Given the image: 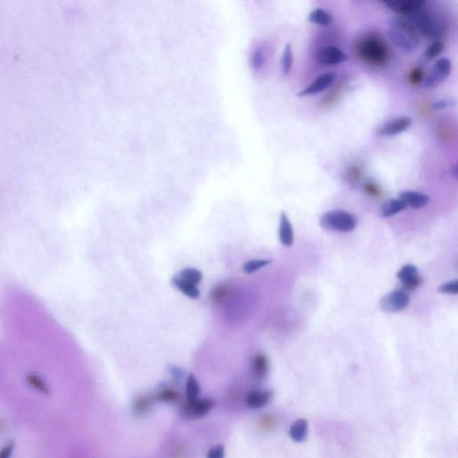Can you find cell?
<instances>
[{"instance_id":"33","label":"cell","mask_w":458,"mask_h":458,"mask_svg":"<svg viewBox=\"0 0 458 458\" xmlns=\"http://www.w3.org/2000/svg\"><path fill=\"white\" fill-rule=\"evenodd\" d=\"M264 63V55L262 51H256L253 53L252 57V65L255 69H259L262 67V65Z\"/></svg>"},{"instance_id":"2","label":"cell","mask_w":458,"mask_h":458,"mask_svg":"<svg viewBox=\"0 0 458 458\" xmlns=\"http://www.w3.org/2000/svg\"><path fill=\"white\" fill-rule=\"evenodd\" d=\"M321 228L326 230L347 233L357 226L356 217L344 210H332L324 214L320 221Z\"/></svg>"},{"instance_id":"13","label":"cell","mask_w":458,"mask_h":458,"mask_svg":"<svg viewBox=\"0 0 458 458\" xmlns=\"http://www.w3.org/2000/svg\"><path fill=\"white\" fill-rule=\"evenodd\" d=\"M279 239L285 246H291L294 241V232L292 225L286 213H281L279 225Z\"/></svg>"},{"instance_id":"19","label":"cell","mask_w":458,"mask_h":458,"mask_svg":"<svg viewBox=\"0 0 458 458\" xmlns=\"http://www.w3.org/2000/svg\"><path fill=\"white\" fill-rule=\"evenodd\" d=\"M333 17L328 12L321 8L313 11L309 15V21L321 26H327L332 23Z\"/></svg>"},{"instance_id":"11","label":"cell","mask_w":458,"mask_h":458,"mask_svg":"<svg viewBox=\"0 0 458 458\" xmlns=\"http://www.w3.org/2000/svg\"><path fill=\"white\" fill-rule=\"evenodd\" d=\"M399 199L407 206H410L413 209H422L430 201V197L428 195L414 191H405L400 193Z\"/></svg>"},{"instance_id":"17","label":"cell","mask_w":458,"mask_h":458,"mask_svg":"<svg viewBox=\"0 0 458 458\" xmlns=\"http://www.w3.org/2000/svg\"><path fill=\"white\" fill-rule=\"evenodd\" d=\"M407 205L403 203L400 199H391V200H387L380 209L381 216L383 217H389L394 216L396 214L399 213L401 211H403Z\"/></svg>"},{"instance_id":"32","label":"cell","mask_w":458,"mask_h":458,"mask_svg":"<svg viewBox=\"0 0 458 458\" xmlns=\"http://www.w3.org/2000/svg\"><path fill=\"white\" fill-rule=\"evenodd\" d=\"M14 441H9L0 449V458H11L14 449Z\"/></svg>"},{"instance_id":"25","label":"cell","mask_w":458,"mask_h":458,"mask_svg":"<svg viewBox=\"0 0 458 458\" xmlns=\"http://www.w3.org/2000/svg\"><path fill=\"white\" fill-rule=\"evenodd\" d=\"M281 64H282L283 72L285 75H287L289 72L290 69L292 67V64H293V52H292V48L289 44H287L285 47V49L283 52Z\"/></svg>"},{"instance_id":"8","label":"cell","mask_w":458,"mask_h":458,"mask_svg":"<svg viewBox=\"0 0 458 458\" xmlns=\"http://www.w3.org/2000/svg\"><path fill=\"white\" fill-rule=\"evenodd\" d=\"M335 79H336V76L334 74H332V72L323 74L317 77L314 82L310 83L309 86L306 87L303 90H301L297 94V96H310V95H314V94H318L321 91H324L332 85V83H334Z\"/></svg>"},{"instance_id":"21","label":"cell","mask_w":458,"mask_h":458,"mask_svg":"<svg viewBox=\"0 0 458 458\" xmlns=\"http://www.w3.org/2000/svg\"><path fill=\"white\" fill-rule=\"evenodd\" d=\"M200 391V386L195 376L191 373L186 380V396L188 401L197 399Z\"/></svg>"},{"instance_id":"24","label":"cell","mask_w":458,"mask_h":458,"mask_svg":"<svg viewBox=\"0 0 458 458\" xmlns=\"http://www.w3.org/2000/svg\"><path fill=\"white\" fill-rule=\"evenodd\" d=\"M443 48H444V46H443V43L441 41L433 42L430 47H428L426 48V50L424 52V59L427 60V61L434 59L435 58H437V56L441 54L442 50H443Z\"/></svg>"},{"instance_id":"37","label":"cell","mask_w":458,"mask_h":458,"mask_svg":"<svg viewBox=\"0 0 458 458\" xmlns=\"http://www.w3.org/2000/svg\"><path fill=\"white\" fill-rule=\"evenodd\" d=\"M5 423H4L3 420H0V434H1V432L4 431V429H5Z\"/></svg>"},{"instance_id":"23","label":"cell","mask_w":458,"mask_h":458,"mask_svg":"<svg viewBox=\"0 0 458 458\" xmlns=\"http://www.w3.org/2000/svg\"><path fill=\"white\" fill-rule=\"evenodd\" d=\"M228 295H229V289H228V286L221 285V286H217V287L212 289L210 293V298L212 299L214 303H221L226 301V299L228 298Z\"/></svg>"},{"instance_id":"18","label":"cell","mask_w":458,"mask_h":458,"mask_svg":"<svg viewBox=\"0 0 458 458\" xmlns=\"http://www.w3.org/2000/svg\"><path fill=\"white\" fill-rule=\"evenodd\" d=\"M176 277L195 286H198L204 278L201 271L195 268H186L182 269L176 274Z\"/></svg>"},{"instance_id":"9","label":"cell","mask_w":458,"mask_h":458,"mask_svg":"<svg viewBox=\"0 0 458 458\" xmlns=\"http://www.w3.org/2000/svg\"><path fill=\"white\" fill-rule=\"evenodd\" d=\"M383 3L391 10L407 15L420 10L424 5V1L416 0H386L383 1Z\"/></svg>"},{"instance_id":"31","label":"cell","mask_w":458,"mask_h":458,"mask_svg":"<svg viewBox=\"0 0 458 458\" xmlns=\"http://www.w3.org/2000/svg\"><path fill=\"white\" fill-rule=\"evenodd\" d=\"M207 458H225V448L222 445H217L210 448Z\"/></svg>"},{"instance_id":"26","label":"cell","mask_w":458,"mask_h":458,"mask_svg":"<svg viewBox=\"0 0 458 458\" xmlns=\"http://www.w3.org/2000/svg\"><path fill=\"white\" fill-rule=\"evenodd\" d=\"M416 276H418V269L415 266L406 265L400 269L397 278L401 280V282L404 283L413 279Z\"/></svg>"},{"instance_id":"27","label":"cell","mask_w":458,"mask_h":458,"mask_svg":"<svg viewBox=\"0 0 458 458\" xmlns=\"http://www.w3.org/2000/svg\"><path fill=\"white\" fill-rule=\"evenodd\" d=\"M180 395L179 393L177 392L176 390H173V389H166V390H163L162 391L157 395V399L159 400V401H162V402H166V403H168V402H175L176 400L179 399Z\"/></svg>"},{"instance_id":"28","label":"cell","mask_w":458,"mask_h":458,"mask_svg":"<svg viewBox=\"0 0 458 458\" xmlns=\"http://www.w3.org/2000/svg\"><path fill=\"white\" fill-rule=\"evenodd\" d=\"M152 401L148 397H141L135 404L134 411L136 414H143L151 408Z\"/></svg>"},{"instance_id":"36","label":"cell","mask_w":458,"mask_h":458,"mask_svg":"<svg viewBox=\"0 0 458 458\" xmlns=\"http://www.w3.org/2000/svg\"><path fill=\"white\" fill-rule=\"evenodd\" d=\"M452 174H453V176L455 178H457V167L455 166L453 169H452Z\"/></svg>"},{"instance_id":"4","label":"cell","mask_w":458,"mask_h":458,"mask_svg":"<svg viewBox=\"0 0 458 458\" xmlns=\"http://www.w3.org/2000/svg\"><path fill=\"white\" fill-rule=\"evenodd\" d=\"M215 407V401L211 398H204L187 401L184 404L181 409L180 414L185 419H199L206 415L213 407Z\"/></svg>"},{"instance_id":"30","label":"cell","mask_w":458,"mask_h":458,"mask_svg":"<svg viewBox=\"0 0 458 458\" xmlns=\"http://www.w3.org/2000/svg\"><path fill=\"white\" fill-rule=\"evenodd\" d=\"M420 284H422V279H420L419 276L414 277L413 279L408 280L407 282L402 283L403 290L406 291V292L407 291H413V290L416 289V288H418V286H420Z\"/></svg>"},{"instance_id":"20","label":"cell","mask_w":458,"mask_h":458,"mask_svg":"<svg viewBox=\"0 0 458 458\" xmlns=\"http://www.w3.org/2000/svg\"><path fill=\"white\" fill-rule=\"evenodd\" d=\"M26 381L28 384L33 388L34 390H38L42 394L48 395L50 393L49 388L48 384L45 382V380L42 379L41 376L36 374V373H29L26 376Z\"/></svg>"},{"instance_id":"16","label":"cell","mask_w":458,"mask_h":458,"mask_svg":"<svg viewBox=\"0 0 458 458\" xmlns=\"http://www.w3.org/2000/svg\"><path fill=\"white\" fill-rule=\"evenodd\" d=\"M307 433H308V423L304 419L296 420L290 427V437L297 443L305 441Z\"/></svg>"},{"instance_id":"14","label":"cell","mask_w":458,"mask_h":458,"mask_svg":"<svg viewBox=\"0 0 458 458\" xmlns=\"http://www.w3.org/2000/svg\"><path fill=\"white\" fill-rule=\"evenodd\" d=\"M172 285L176 289L183 293L185 296L189 297L191 299L196 300L200 297V292L198 286L190 283L186 282L182 279H178L177 277H174L172 279Z\"/></svg>"},{"instance_id":"7","label":"cell","mask_w":458,"mask_h":458,"mask_svg":"<svg viewBox=\"0 0 458 458\" xmlns=\"http://www.w3.org/2000/svg\"><path fill=\"white\" fill-rule=\"evenodd\" d=\"M413 123L412 118L409 117H397L394 120H391L383 124L378 129V135L381 136H393L398 135L403 132L407 131Z\"/></svg>"},{"instance_id":"6","label":"cell","mask_w":458,"mask_h":458,"mask_svg":"<svg viewBox=\"0 0 458 458\" xmlns=\"http://www.w3.org/2000/svg\"><path fill=\"white\" fill-rule=\"evenodd\" d=\"M346 59L347 55L336 47H324L317 53L318 62L324 66H335Z\"/></svg>"},{"instance_id":"29","label":"cell","mask_w":458,"mask_h":458,"mask_svg":"<svg viewBox=\"0 0 458 458\" xmlns=\"http://www.w3.org/2000/svg\"><path fill=\"white\" fill-rule=\"evenodd\" d=\"M438 292L442 294H448V295H456L458 293V280L455 279V280L445 283L442 286L438 287Z\"/></svg>"},{"instance_id":"3","label":"cell","mask_w":458,"mask_h":458,"mask_svg":"<svg viewBox=\"0 0 458 458\" xmlns=\"http://www.w3.org/2000/svg\"><path fill=\"white\" fill-rule=\"evenodd\" d=\"M410 302V297L404 290H395L387 294L379 301V307L380 310L387 314L398 313L406 309Z\"/></svg>"},{"instance_id":"34","label":"cell","mask_w":458,"mask_h":458,"mask_svg":"<svg viewBox=\"0 0 458 458\" xmlns=\"http://www.w3.org/2000/svg\"><path fill=\"white\" fill-rule=\"evenodd\" d=\"M452 101L453 100H441L436 102L433 107H434L435 109H443V108H446V107H451Z\"/></svg>"},{"instance_id":"5","label":"cell","mask_w":458,"mask_h":458,"mask_svg":"<svg viewBox=\"0 0 458 458\" xmlns=\"http://www.w3.org/2000/svg\"><path fill=\"white\" fill-rule=\"evenodd\" d=\"M451 72V63L448 59H438L435 63L427 78L425 80L426 87H436L443 83Z\"/></svg>"},{"instance_id":"35","label":"cell","mask_w":458,"mask_h":458,"mask_svg":"<svg viewBox=\"0 0 458 458\" xmlns=\"http://www.w3.org/2000/svg\"><path fill=\"white\" fill-rule=\"evenodd\" d=\"M171 372H172L173 375L176 379H179V378H181V376H182V371L179 368L175 367V366L171 369Z\"/></svg>"},{"instance_id":"15","label":"cell","mask_w":458,"mask_h":458,"mask_svg":"<svg viewBox=\"0 0 458 458\" xmlns=\"http://www.w3.org/2000/svg\"><path fill=\"white\" fill-rule=\"evenodd\" d=\"M252 367L257 379H265L269 373V361L267 356L262 353L257 354L252 359Z\"/></svg>"},{"instance_id":"12","label":"cell","mask_w":458,"mask_h":458,"mask_svg":"<svg viewBox=\"0 0 458 458\" xmlns=\"http://www.w3.org/2000/svg\"><path fill=\"white\" fill-rule=\"evenodd\" d=\"M272 392L270 390L266 391H252L246 397V407L250 409H260L265 407L272 397Z\"/></svg>"},{"instance_id":"22","label":"cell","mask_w":458,"mask_h":458,"mask_svg":"<svg viewBox=\"0 0 458 458\" xmlns=\"http://www.w3.org/2000/svg\"><path fill=\"white\" fill-rule=\"evenodd\" d=\"M270 260H261V259H256V260H252L246 262L244 267L243 270L246 274H252V273L258 271L259 269H262L263 267L268 265L270 263Z\"/></svg>"},{"instance_id":"1","label":"cell","mask_w":458,"mask_h":458,"mask_svg":"<svg viewBox=\"0 0 458 458\" xmlns=\"http://www.w3.org/2000/svg\"><path fill=\"white\" fill-rule=\"evenodd\" d=\"M388 25L389 37L397 48L407 53L414 51L418 48L419 39L415 28L409 22L394 18Z\"/></svg>"},{"instance_id":"10","label":"cell","mask_w":458,"mask_h":458,"mask_svg":"<svg viewBox=\"0 0 458 458\" xmlns=\"http://www.w3.org/2000/svg\"><path fill=\"white\" fill-rule=\"evenodd\" d=\"M362 54L372 62H380L386 57V48L379 42L369 41L362 44Z\"/></svg>"}]
</instances>
